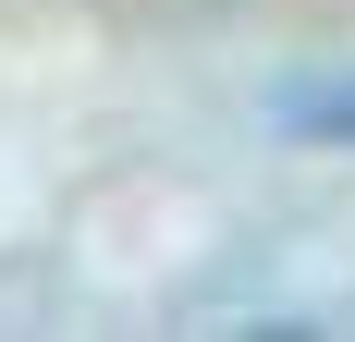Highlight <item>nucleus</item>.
Listing matches in <instances>:
<instances>
[{"mask_svg":"<svg viewBox=\"0 0 355 342\" xmlns=\"http://www.w3.org/2000/svg\"><path fill=\"white\" fill-rule=\"evenodd\" d=\"M282 123H294V135H319V147H355V73H343V86H294Z\"/></svg>","mask_w":355,"mask_h":342,"instance_id":"nucleus-1","label":"nucleus"}]
</instances>
